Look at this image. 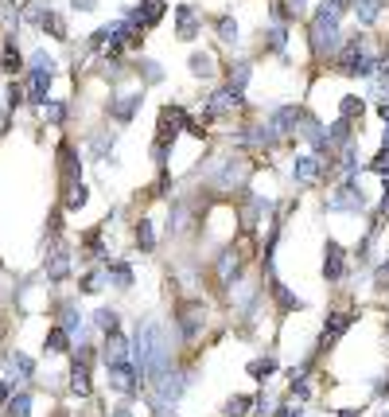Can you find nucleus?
Listing matches in <instances>:
<instances>
[{"instance_id":"30","label":"nucleus","mask_w":389,"mask_h":417,"mask_svg":"<svg viewBox=\"0 0 389 417\" xmlns=\"http://www.w3.org/2000/svg\"><path fill=\"white\" fill-rule=\"evenodd\" d=\"M249 79H253V63H249V59L230 63V70H226V86H230V90H242V94H245Z\"/></svg>"},{"instance_id":"47","label":"nucleus","mask_w":389,"mask_h":417,"mask_svg":"<svg viewBox=\"0 0 389 417\" xmlns=\"http://www.w3.org/2000/svg\"><path fill=\"white\" fill-rule=\"evenodd\" d=\"M43 113H47L51 125H63V121H67V101H47V106H43Z\"/></svg>"},{"instance_id":"32","label":"nucleus","mask_w":389,"mask_h":417,"mask_svg":"<svg viewBox=\"0 0 389 417\" xmlns=\"http://www.w3.org/2000/svg\"><path fill=\"white\" fill-rule=\"evenodd\" d=\"M4 367H8V375L19 378V382H28V378L35 375V363H31L28 355H19V351H12V355L4 359Z\"/></svg>"},{"instance_id":"10","label":"nucleus","mask_w":389,"mask_h":417,"mask_svg":"<svg viewBox=\"0 0 389 417\" xmlns=\"http://www.w3.org/2000/svg\"><path fill=\"white\" fill-rule=\"evenodd\" d=\"M106 370H109V386H113L121 398H129V402L140 398V382H144V375L136 370L133 359H129V363H113V367H106Z\"/></svg>"},{"instance_id":"38","label":"nucleus","mask_w":389,"mask_h":417,"mask_svg":"<svg viewBox=\"0 0 389 417\" xmlns=\"http://www.w3.org/2000/svg\"><path fill=\"white\" fill-rule=\"evenodd\" d=\"M222 417H253V398H249V394H233V398H226Z\"/></svg>"},{"instance_id":"27","label":"nucleus","mask_w":389,"mask_h":417,"mask_svg":"<svg viewBox=\"0 0 389 417\" xmlns=\"http://www.w3.org/2000/svg\"><path fill=\"white\" fill-rule=\"evenodd\" d=\"M58 328H67V336H82V328H86V320H82V312H78L74 300H63L58 304Z\"/></svg>"},{"instance_id":"51","label":"nucleus","mask_w":389,"mask_h":417,"mask_svg":"<svg viewBox=\"0 0 389 417\" xmlns=\"http://www.w3.org/2000/svg\"><path fill=\"white\" fill-rule=\"evenodd\" d=\"M272 417H304V409H300V406H296V409H292V406H281Z\"/></svg>"},{"instance_id":"13","label":"nucleus","mask_w":389,"mask_h":417,"mask_svg":"<svg viewBox=\"0 0 389 417\" xmlns=\"http://www.w3.org/2000/svg\"><path fill=\"white\" fill-rule=\"evenodd\" d=\"M156 386V406L167 409V406H179V398L187 394V375H179V370H172V375H164L160 382H152Z\"/></svg>"},{"instance_id":"26","label":"nucleus","mask_w":389,"mask_h":417,"mask_svg":"<svg viewBox=\"0 0 389 417\" xmlns=\"http://www.w3.org/2000/svg\"><path fill=\"white\" fill-rule=\"evenodd\" d=\"M51 70H31L28 74V101L31 106H47V90H51Z\"/></svg>"},{"instance_id":"33","label":"nucleus","mask_w":389,"mask_h":417,"mask_svg":"<svg viewBox=\"0 0 389 417\" xmlns=\"http://www.w3.org/2000/svg\"><path fill=\"white\" fill-rule=\"evenodd\" d=\"M94 328L101 332V336L121 332V312H117V308H97V312H94Z\"/></svg>"},{"instance_id":"14","label":"nucleus","mask_w":389,"mask_h":417,"mask_svg":"<svg viewBox=\"0 0 389 417\" xmlns=\"http://www.w3.org/2000/svg\"><path fill=\"white\" fill-rule=\"evenodd\" d=\"M164 12H167L164 0H140L136 8H121V20H133L136 28H156L164 20Z\"/></svg>"},{"instance_id":"37","label":"nucleus","mask_w":389,"mask_h":417,"mask_svg":"<svg viewBox=\"0 0 389 417\" xmlns=\"http://www.w3.org/2000/svg\"><path fill=\"white\" fill-rule=\"evenodd\" d=\"M133 242L144 250V254H152V250H156V227H152V219L136 222V227H133Z\"/></svg>"},{"instance_id":"29","label":"nucleus","mask_w":389,"mask_h":417,"mask_svg":"<svg viewBox=\"0 0 389 417\" xmlns=\"http://www.w3.org/2000/svg\"><path fill=\"white\" fill-rule=\"evenodd\" d=\"M276 370H281V359H276V355H257V359H249L245 375L257 378V382H265V378H272Z\"/></svg>"},{"instance_id":"24","label":"nucleus","mask_w":389,"mask_h":417,"mask_svg":"<svg viewBox=\"0 0 389 417\" xmlns=\"http://www.w3.org/2000/svg\"><path fill=\"white\" fill-rule=\"evenodd\" d=\"M327 145H331V152L347 149V145H358V137H354V121H342V117L331 121L327 125Z\"/></svg>"},{"instance_id":"20","label":"nucleus","mask_w":389,"mask_h":417,"mask_svg":"<svg viewBox=\"0 0 389 417\" xmlns=\"http://www.w3.org/2000/svg\"><path fill=\"white\" fill-rule=\"evenodd\" d=\"M350 324H354V312H327V320H323V332H320V348H331L339 336H347Z\"/></svg>"},{"instance_id":"28","label":"nucleus","mask_w":389,"mask_h":417,"mask_svg":"<svg viewBox=\"0 0 389 417\" xmlns=\"http://www.w3.org/2000/svg\"><path fill=\"white\" fill-rule=\"evenodd\" d=\"M101 265H106V281L113 288H121V293H129V288H133V265H129V261H101Z\"/></svg>"},{"instance_id":"35","label":"nucleus","mask_w":389,"mask_h":417,"mask_svg":"<svg viewBox=\"0 0 389 417\" xmlns=\"http://www.w3.org/2000/svg\"><path fill=\"white\" fill-rule=\"evenodd\" d=\"M366 106H370L366 98H358V94H347V98L339 101V117H342V121H362Z\"/></svg>"},{"instance_id":"53","label":"nucleus","mask_w":389,"mask_h":417,"mask_svg":"<svg viewBox=\"0 0 389 417\" xmlns=\"http://www.w3.org/2000/svg\"><path fill=\"white\" fill-rule=\"evenodd\" d=\"M70 4H74V12H90L97 4V0H70Z\"/></svg>"},{"instance_id":"48","label":"nucleus","mask_w":389,"mask_h":417,"mask_svg":"<svg viewBox=\"0 0 389 417\" xmlns=\"http://www.w3.org/2000/svg\"><path fill=\"white\" fill-rule=\"evenodd\" d=\"M24 98H28V94H24V86H19V82H8V90H4L8 110H19V106H24Z\"/></svg>"},{"instance_id":"6","label":"nucleus","mask_w":389,"mask_h":417,"mask_svg":"<svg viewBox=\"0 0 389 417\" xmlns=\"http://www.w3.org/2000/svg\"><path fill=\"white\" fill-rule=\"evenodd\" d=\"M304 106L300 101H288V106H276V110L269 113V117H265V125H269V133L276 140H284V137H296L300 140V121H304Z\"/></svg>"},{"instance_id":"25","label":"nucleus","mask_w":389,"mask_h":417,"mask_svg":"<svg viewBox=\"0 0 389 417\" xmlns=\"http://www.w3.org/2000/svg\"><path fill=\"white\" fill-rule=\"evenodd\" d=\"M350 4V16L362 24V28H374L381 20V8H386V0H347Z\"/></svg>"},{"instance_id":"16","label":"nucleus","mask_w":389,"mask_h":417,"mask_svg":"<svg viewBox=\"0 0 389 417\" xmlns=\"http://www.w3.org/2000/svg\"><path fill=\"white\" fill-rule=\"evenodd\" d=\"M199 35H203V12H194L191 4H179L175 8V40L191 43Z\"/></svg>"},{"instance_id":"58","label":"nucleus","mask_w":389,"mask_h":417,"mask_svg":"<svg viewBox=\"0 0 389 417\" xmlns=\"http://www.w3.org/2000/svg\"><path fill=\"white\" fill-rule=\"evenodd\" d=\"M339 417H362L358 409H339Z\"/></svg>"},{"instance_id":"41","label":"nucleus","mask_w":389,"mask_h":417,"mask_svg":"<svg viewBox=\"0 0 389 417\" xmlns=\"http://www.w3.org/2000/svg\"><path fill=\"white\" fill-rule=\"evenodd\" d=\"M136 74L144 79V86H160V82H164V67L156 59H140L136 63Z\"/></svg>"},{"instance_id":"56","label":"nucleus","mask_w":389,"mask_h":417,"mask_svg":"<svg viewBox=\"0 0 389 417\" xmlns=\"http://www.w3.org/2000/svg\"><path fill=\"white\" fill-rule=\"evenodd\" d=\"M284 4H288V8L296 12V16H304V0H284Z\"/></svg>"},{"instance_id":"52","label":"nucleus","mask_w":389,"mask_h":417,"mask_svg":"<svg viewBox=\"0 0 389 417\" xmlns=\"http://www.w3.org/2000/svg\"><path fill=\"white\" fill-rule=\"evenodd\" d=\"M8 398H12V386L0 378V406H8Z\"/></svg>"},{"instance_id":"5","label":"nucleus","mask_w":389,"mask_h":417,"mask_svg":"<svg viewBox=\"0 0 389 417\" xmlns=\"http://www.w3.org/2000/svg\"><path fill=\"white\" fill-rule=\"evenodd\" d=\"M203 324H206V304H203V297H187V300H179V304H175V332H179V339H187V343H191V339L203 332Z\"/></svg>"},{"instance_id":"3","label":"nucleus","mask_w":389,"mask_h":417,"mask_svg":"<svg viewBox=\"0 0 389 417\" xmlns=\"http://www.w3.org/2000/svg\"><path fill=\"white\" fill-rule=\"evenodd\" d=\"M323 211H327V215H362V211H366V195H362L358 176L339 179V183H335V191L323 199Z\"/></svg>"},{"instance_id":"31","label":"nucleus","mask_w":389,"mask_h":417,"mask_svg":"<svg viewBox=\"0 0 389 417\" xmlns=\"http://www.w3.org/2000/svg\"><path fill=\"white\" fill-rule=\"evenodd\" d=\"M47 277L55 281V285H58V281H67V277H70V254H67L63 246H58L55 254L47 258Z\"/></svg>"},{"instance_id":"50","label":"nucleus","mask_w":389,"mask_h":417,"mask_svg":"<svg viewBox=\"0 0 389 417\" xmlns=\"http://www.w3.org/2000/svg\"><path fill=\"white\" fill-rule=\"evenodd\" d=\"M374 285H378V288H389V258L378 261V269H374Z\"/></svg>"},{"instance_id":"45","label":"nucleus","mask_w":389,"mask_h":417,"mask_svg":"<svg viewBox=\"0 0 389 417\" xmlns=\"http://www.w3.org/2000/svg\"><path fill=\"white\" fill-rule=\"evenodd\" d=\"M366 172H374L378 179H389V149H378V152H374V160L366 164Z\"/></svg>"},{"instance_id":"55","label":"nucleus","mask_w":389,"mask_h":417,"mask_svg":"<svg viewBox=\"0 0 389 417\" xmlns=\"http://www.w3.org/2000/svg\"><path fill=\"white\" fill-rule=\"evenodd\" d=\"M109 417H133V409H129V406H117V409H109Z\"/></svg>"},{"instance_id":"1","label":"nucleus","mask_w":389,"mask_h":417,"mask_svg":"<svg viewBox=\"0 0 389 417\" xmlns=\"http://www.w3.org/2000/svg\"><path fill=\"white\" fill-rule=\"evenodd\" d=\"M129 339H133V363L144 382H160L164 375H172V332L160 320H140Z\"/></svg>"},{"instance_id":"15","label":"nucleus","mask_w":389,"mask_h":417,"mask_svg":"<svg viewBox=\"0 0 389 417\" xmlns=\"http://www.w3.org/2000/svg\"><path fill=\"white\" fill-rule=\"evenodd\" d=\"M140 106H144V90H133V94H121V98H113L106 106V113L117 121V125H129V121L140 113Z\"/></svg>"},{"instance_id":"8","label":"nucleus","mask_w":389,"mask_h":417,"mask_svg":"<svg viewBox=\"0 0 389 417\" xmlns=\"http://www.w3.org/2000/svg\"><path fill=\"white\" fill-rule=\"evenodd\" d=\"M94 355L97 351L90 343H78L74 359H70V394H78V398L94 394V382H90V363H94Z\"/></svg>"},{"instance_id":"54","label":"nucleus","mask_w":389,"mask_h":417,"mask_svg":"<svg viewBox=\"0 0 389 417\" xmlns=\"http://www.w3.org/2000/svg\"><path fill=\"white\" fill-rule=\"evenodd\" d=\"M374 394H378V398H389V375L378 382V390H374Z\"/></svg>"},{"instance_id":"34","label":"nucleus","mask_w":389,"mask_h":417,"mask_svg":"<svg viewBox=\"0 0 389 417\" xmlns=\"http://www.w3.org/2000/svg\"><path fill=\"white\" fill-rule=\"evenodd\" d=\"M90 203V188L86 183H70V188H63V207L67 211H82Z\"/></svg>"},{"instance_id":"44","label":"nucleus","mask_w":389,"mask_h":417,"mask_svg":"<svg viewBox=\"0 0 389 417\" xmlns=\"http://www.w3.org/2000/svg\"><path fill=\"white\" fill-rule=\"evenodd\" d=\"M8 417H31V394L19 390V394L8 398Z\"/></svg>"},{"instance_id":"18","label":"nucleus","mask_w":389,"mask_h":417,"mask_svg":"<svg viewBox=\"0 0 389 417\" xmlns=\"http://www.w3.org/2000/svg\"><path fill=\"white\" fill-rule=\"evenodd\" d=\"M58 168H63V188H70V183H82V156L74 152V145H70V140H63V145H58Z\"/></svg>"},{"instance_id":"57","label":"nucleus","mask_w":389,"mask_h":417,"mask_svg":"<svg viewBox=\"0 0 389 417\" xmlns=\"http://www.w3.org/2000/svg\"><path fill=\"white\" fill-rule=\"evenodd\" d=\"M381 149H389V121H386V133H381Z\"/></svg>"},{"instance_id":"4","label":"nucleus","mask_w":389,"mask_h":417,"mask_svg":"<svg viewBox=\"0 0 389 417\" xmlns=\"http://www.w3.org/2000/svg\"><path fill=\"white\" fill-rule=\"evenodd\" d=\"M187 125H191V113H187V106H179V101H167V106H160V117H156V145L172 149L175 140L187 133Z\"/></svg>"},{"instance_id":"9","label":"nucleus","mask_w":389,"mask_h":417,"mask_svg":"<svg viewBox=\"0 0 389 417\" xmlns=\"http://www.w3.org/2000/svg\"><path fill=\"white\" fill-rule=\"evenodd\" d=\"M245 110V94L242 90H230V86H218L210 94V101H206L203 110V121H218V117H233V113Z\"/></svg>"},{"instance_id":"19","label":"nucleus","mask_w":389,"mask_h":417,"mask_svg":"<svg viewBox=\"0 0 389 417\" xmlns=\"http://www.w3.org/2000/svg\"><path fill=\"white\" fill-rule=\"evenodd\" d=\"M214 273H218V285L230 288L233 281L242 277V254H238L233 246H226L222 254H218V261H214Z\"/></svg>"},{"instance_id":"43","label":"nucleus","mask_w":389,"mask_h":417,"mask_svg":"<svg viewBox=\"0 0 389 417\" xmlns=\"http://www.w3.org/2000/svg\"><path fill=\"white\" fill-rule=\"evenodd\" d=\"M101 285H106V265L90 269L86 277L78 281V288H82V293H86V297H90V293H101Z\"/></svg>"},{"instance_id":"42","label":"nucleus","mask_w":389,"mask_h":417,"mask_svg":"<svg viewBox=\"0 0 389 417\" xmlns=\"http://www.w3.org/2000/svg\"><path fill=\"white\" fill-rule=\"evenodd\" d=\"M214 31H218V40H222L226 47H233V43H238V35H242L233 16H218V20H214Z\"/></svg>"},{"instance_id":"39","label":"nucleus","mask_w":389,"mask_h":417,"mask_svg":"<svg viewBox=\"0 0 389 417\" xmlns=\"http://www.w3.org/2000/svg\"><path fill=\"white\" fill-rule=\"evenodd\" d=\"M4 74H19V67H24V55H19L16 47V35H4Z\"/></svg>"},{"instance_id":"49","label":"nucleus","mask_w":389,"mask_h":417,"mask_svg":"<svg viewBox=\"0 0 389 417\" xmlns=\"http://www.w3.org/2000/svg\"><path fill=\"white\" fill-rule=\"evenodd\" d=\"M31 70H51V74H55V59H51L47 51H35V55H31Z\"/></svg>"},{"instance_id":"7","label":"nucleus","mask_w":389,"mask_h":417,"mask_svg":"<svg viewBox=\"0 0 389 417\" xmlns=\"http://www.w3.org/2000/svg\"><path fill=\"white\" fill-rule=\"evenodd\" d=\"M331 160H320L315 152H300V156L292 160V183H296V188H311V183L327 179L331 176Z\"/></svg>"},{"instance_id":"23","label":"nucleus","mask_w":389,"mask_h":417,"mask_svg":"<svg viewBox=\"0 0 389 417\" xmlns=\"http://www.w3.org/2000/svg\"><path fill=\"white\" fill-rule=\"evenodd\" d=\"M28 20L39 24V28L47 31V35H55V40H67V24H63V16L51 8H28Z\"/></svg>"},{"instance_id":"11","label":"nucleus","mask_w":389,"mask_h":417,"mask_svg":"<svg viewBox=\"0 0 389 417\" xmlns=\"http://www.w3.org/2000/svg\"><path fill=\"white\" fill-rule=\"evenodd\" d=\"M245 176H249V164H245V156H226L218 168L210 172V183L218 191H233V188H242Z\"/></svg>"},{"instance_id":"46","label":"nucleus","mask_w":389,"mask_h":417,"mask_svg":"<svg viewBox=\"0 0 389 417\" xmlns=\"http://www.w3.org/2000/svg\"><path fill=\"white\" fill-rule=\"evenodd\" d=\"M90 152H94V156H109V152H113V137L106 140V133H94V137H90Z\"/></svg>"},{"instance_id":"12","label":"nucleus","mask_w":389,"mask_h":417,"mask_svg":"<svg viewBox=\"0 0 389 417\" xmlns=\"http://www.w3.org/2000/svg\"><path fill=\"white\" fill-rule=\"evenodd\" d=\"M347 273H350L347 246L335 242V238H327V242H323V277H327V285H339Z\"/></svg>"},{"instance_id":"40","label":"nucleus","mask_w":389,"mask_h":417,"mask_svg":"<svg viewBox=\"0 0 389 417\" xmlns=\"http://www.w3.org/2000/svg\"><path fill=\"white\" fill-rule=\"evenodd\" d=\"M43 348L47 351H55V355H67L70 351V336H67V328H47V339H43Z\"/></svg>"},{"instance_id":"17","label":"nucleus","mask_w":389,"mask_h":417,"mask_svg":"<svg viewBox=\"0 0 389 417\" xmlns=\"http://www.w3.org/2000/svg\"><path fill=\"white\" fill-rule=\"evenodd\" d=\"M129 359H133V339H129L125 332L106 336V343H101V363L113 367V363H129Z\"/></svg>"},{"instance_id":"22","label":"nucleus","mask_w":389,"mask_h":417,"mask_svg":"<svg viewBox=\"0 0 389 417\" xmlns=\"http://www.w3.org/2000/svg\"><path fill=\"white\" fill-rule=\"evenodd\" d=\"M187 70H191V79H199V82L218 79V63H214L210 51H191V55H187Z\"/></svg>"},{"instance_id":"2","label":"nucleus","mask_w":389,"mask_h":417,"mask_svg":"<svg viewBox=\"0 0 389 417\" xmlns=\"http://www.w3.org/2000/svg\"><path fill=\"white\" fill-rule=\"evenodd\" d=\"M378 55L381 51H374V43H370V35H362V31H354V35H347L339 47V55L331 59V67L339 70L342 79H374L378 74Z\"/></svg>"},{"instance_id":"36","label":"nucleus","mask_w":389,"mask_h":417,"mask_svg":"<svg viewBox=\"0 0 389 417\" xmlns=\"http://www.w3.org/2000/svg\"><path fill=\"white\" fill-rule=\"evenodd\" d=\"M284 47H288V28H284V24H272V28L265 31V51H269V55H284Z\"/></svg>"},{"instance_id":"21","label":"nucleus","mask_w":389,"mask_h":417,"mask_svg":"<svg viewBox=\"0 0 389 417\" xmlns=\"http://www.w3.org/2000/svg\"><path fill=\"white\" fill-rule=\"evenodd\" d=\"M269 297H272V304L281 308V312H300V308H304V300L296 297L288 285H281L276 273H269Z\"/></svg>"}]
</instances>
